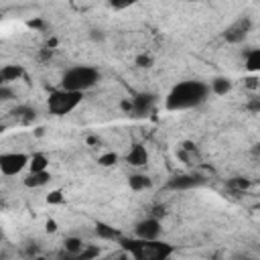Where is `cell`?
Returning <instances> with one entry per match:
<instances>
[{
	"mask_svg": "<svg viewBox=\"0 0 260 260\" xmlns=\"http://www.w3.org/2000/svg\"><path fill=\"white\" fill-rule=\"evenodd\" d=\"M185 2H195V0H185Z\"/></svg>",
	"mask_w": 260,
	"mask_h": 260,
	"instance_id": "1f68e13d",
	"label": "cell"
},
{
	"mask_svg": "<svg viewBox=\"0 0 260 260\" xmlns=\"http://www.w3.org/2000/svg\"><path fill=\"white\" fill-rule=\"evenodd\" d=\"M57 230V225H55V221L51 219V221H47V232H55Z\"/></svg>",
	"mask_w": 260,
	"mask_h": 260,
	"instance_id": "f1b7e54d",
	"label": "cell"
},
{
	"mask_svg": "<svg viewBox=\"0 0 260 260\" xmlns=\"http://www.w3.org/2000/svg\"><path fill=\"white\" fill-rule=\"evenodd\" d=\"M28 169H30L32 173H37V171H47V169H49V158H47V154H43V152L30 154V156H28Z\"/></svg>",
	"mask_w": 260,
	"mask_h": 260,
	"instance_id": "ac0fdd59",
	"label": "cell"
},
{
	"mask_svg": "<svg viewBox=\"0 0 260 260\" xmlns=\"http://www.w3.org/2000/svg\"><path fill=\"white\" fill-rule=\"evenodd\" d=\"M10 100H14V89H12L8 83H2V85H0V104L10 102Z\"/></svg>",
	"mask_w": 260,
	"mask_h": 260,
	"instance_id": "603a6c76",
	"label": "cell"
},
{
	"mask_svg": "<svg viewBox=\"0 0 260 260\" xmlns=\"http://www.w3.org/2000/svg\"><path fill=\"white\" fill-rule=\"evenodd\" d=\"M160 234H162V225H160V219L154 215H148L134 225V236L142 240H158Z\"/></svg>",
	"mask_w": 260,
	"mask_h": 260,
	"instance_id": "9c48e42d",
	"label": "cell"
},
{
	"mask_svg": "<svg viewBox=\"0 0 260 260\" xmlns=\"http://www.w3.org/2000/svg\"><path fill=\"white\" fill-rule=\"evenodd\" d=\"M126 162H128L130 167H136V169L146 167V165H148V150H146L142 144H134V146L128 150V154H126Z\"/></svg>",
	"mask_w": 260,
	"mask_h": 260,
	"instance_id": "30bf717a",
	"label": "cell"
},
{
	"mask_svg": "<svg viewBox=\"0 0 260 260\" xmlns=\"http://www.w3.org/2000/svg\"><path fill=\"white\" fill-rule=\"evenodd\" d=\"M2 132H4V126H0V134H2Z\"/></svg>",
	"mask_w": 260,
	"mask_h": 260,
	"instance_id": "f546056e",
	"label": "cell"
},
{
	"mask_svg": "<svg viewBox=\"0 0 260 260\" xmlns=\"http://www.w3.org/2000/svg\"><path fill=\"white\" fill-rule=\"evenodd\" d=\"M230 185H234L236 189H246V187H248V181H246V179H240V177H238V179H234V181H232Z\"/></svg>",
	"mask_w": 260,
	"mask_h": 260,
	"instance_id": "4316f807",
	"label": "cell"
},
{
	"mask_svg": "<svg viewBox=\"0 0 260 260\" xmlns=\"http://www.w3.org/2000/svg\"><path fill=\"white\" fill-rule=\"evenodd\" d=\"M128 185H130L132 191H146V189L152 187V179L144 173H134V175L128 177Z\"/></svg>",
	"mask_w": 260,
	"mask_h": 260,
	"instance_id": "4fadbf2b",
	"label": "cell"
},
{
	"mask_svg": "<svg viewBox=\"0 0 260 260\" xmlns=\"http://www.w3.org/2000/svg\"><path fill=\"white\" fill-rule=\"evenodd\" d=\"M246 81H248V87H252V89H256V87H258V77H256V73H254L252 77H248Z\"/></svg>",
	"mask_w": 260,
	"mask_h": 260,
	"instance_id": "83f0119b",
	"label": "cell"
},
{
	"mask_svg": "<svg viewBox=\"0 0 260 260\" xmlns=\"http://www.w3.org/2000/svg\"><path fill=\"white\" fill-rule=\"evenodd\" d=\"M24 75V69L22 65H4L0 67V81L2 83H10V81H16Z\"/></svg>",
	"mask_w": 260,
	"mask_h": 260,
	"instance_id": "5bb4252c",
	"label": "cell"
},
{
	"mask_svg": "<svg viewBox=\"0 0 260 260\" xmlns=\"http://www.w3.org/2000/svg\"><path fill=\"white\" fill-rule=\"evenodd\" d=\"M154 102H156V95H154V93L142 91V93H136L130 102H124L122 108L128 110V114H132V116H136V118H142V116H148V114L152 112Z\"/></svg>",
	"mask_w": 260,
	"mask_h": 260,
	"instance_id": "8992f818",
	"label": "cell"
},
{
	"mask_svg": "<svg viewBox=\"0 0 260 260\" xmlns=\"http://www.w3.org/2000/svg\"><path fill=\"white\" fill-rule=\"evenodd\" d=\"M205 185V177L199 173H183V175H175L167 181V189L171 191H191L197 187Z\"/></svg>",
	"mask_w": 260,
	"mask_h": 260,
	"instance_id": "ba28073f",
	"label": "cell"
},
{
	"mask_svg": "<svg viewBox=\"0 0 260 260\" xmlns=\"http://www.w3.org/2000/svg\"><path fill=\"white\" fill-rule=\"evenodd\" d=\"M209 85L201 79H187L179 81L173 85V89L165 98V108L171 112H181V110H191L201 106L209 98Z\"/></svg>",
	"mask_w": 260,
	"mask_h": 260,
	"instance_id": "6da1fadb",
	"label": "cell"
},
{
	"mask_svg": "<svg viewBox=\"0 0 260 260\" xmlns=\"http://www.w3.org/2000/svg\"><path fill=\"white\" fill-rule=\"evenodd\" d=\"M100 81V71L91 65H73L61 75V87L71 91H87Z\"/></svg>",
	"mask_w": 260,
	"mask_h": 260,
	"instance_id": "3957f363",
	"label": "cell"
},
{
	"mask_svg": "<svg viewBox=\"0 0 260 260\" xmlns=\"http://www.w3.org/2000/svg\"><path fill=\"white\" fill-rule=\"evenodd\" d=\"M246 69L250 73H258L260 71V49H250L246 53V61H244Z\"/></svg>",
	"mask_w": 260,
	"mask_h": 260,
	"instance_id": "d6986e66",
	"label": "cell"
},
{
	"mask_svg": "<svg viewBox=\"0 0 260 260\" xmlns=\"http://www.w3.org/2000/svg\"><path fill=\"white\" fill-rule=\"evenodd\" d=\"M12 116H14L18 122L28 124V122H32V120L37 118V110L30 108V106H16V108L12 110Z\"/></svg>",
	"mask_w": 260,
	"mask_h": 260,
	"instance_id": "2e32d148",
	"label": "cell"
},
{
	"mask_svg": "<svg viewBox=\"0 0 260 260\" xmlns=\"http://www.w3.org/2000/svg\"><path fill=\"white\" fill-rule=\"evenodd\" d=\"M49 181H51V173H49V169H47V171H37V173L30 171V173L24 177V185L30 187V189L45 187Z\"/></svg>",
	"mask_w": 260,
	"mask_h": 260,
	"instance_id": "7c38bea8",
	"label": "cell"
},
{
	"mask_svg": "<svg viewBox=\"0 0 260 260\" xmlns=\"http://www.w3.org/2000/svg\"><path fill=\"white\" fill-rule=\"evenodd\" d=\"M134 65L140 67V69H150V67L154 65V59H152V55H148V53H140V55L134 59Z\"/></svg>",
	"mask_w": 260,
	"mask_h": 260,
	"instance_id": "ffe728a7",
	"label": "cell"
},
{
	"mask_svg": "<svg viewBox=\"0 0 260 260\" xmlns=\"http://www.w3.org/2000/svg\"><path fill=\"white\" fill-rule=\"evenodd\" d=\"M250 30H252V18H250V16H240V18H236L230 26H225V30H223V41L230 43V45L244 43Z\"/></svg>",
	"mask_w": 260,
	"mask_h": 260,
	"instance_id": "52a82bcc",
	"label": "cell"
},
{
	"mask_svg": "<svg viewBox=\"0 0 260 260\" xmlns=\"http://www.w3.org/2000/svg\"><path fill=\"white\" fill-rule=\"evenodd\" d=\"M116 162H118V154L112 152V150H110V152H104V154L98 156V165H100V167H114Z\"/></svg>",
	"mask_w": 260,
	"mask_h": 260,
	"instance_id": "44dd1931",
	"label": "cell"
},
{
	"mask_svg": "<svg viewBox=\"0 0 260 260\" xmlns=\"http://www.w3.org/2000/svg\"><path fill=\"white\" fill-rule=\"evenodd\" d=\"M83 100L81 91H71V89H53L47 98V108L53 116H67L71 114Z\"/></svg>",
	"mask_w": 260,
	"mask_h": 260,
	"instance_id": "277c9868",
	"label": "cell"
},
{
	"mask_svg": "<svg viewBox=\"0 0 260 260\" xmlns=\"http://www.w3.org/2000/svg\"><path fill=\"white\" fill-rule=\"evenodd\" d=\"M120 248L136 258V260H167L175 254V248L169 244V242H160L158 240H142V238H120L118 240Z\"/></svg>",
	"mask_w": 260,
	"mask_h": 260,
	"instance_id": "7a4b0ae2",
	"label": "cell"
},
{
	"mask_svg": "<svg viewBox=\"0 0 260 260\" xmlns=\"http://www.w3.org/2000/svg\"><path fill=\"white\" fill-rule=\"evenodd\" d=\"M95 234H98V238H102V240H112V242H118V240L122 238V234H120L116 228H112L110 223H104V221H98V223H95Z\"/></svg>",
	"mask_w": 260,
	"mask_h": 260,
	"instance_id": "9a60e30c",
	"label": "cell"
},
{
	"mask_svg": "<svg viewBox=\"0 0 260 260\" xmlns=\"http://www.w3.org/2000/svg\"><path fill=\"white\" fill-rule=\"evenodd\" d=\"M89 39H91V41L102 43V41L106 39V32H104V30H100V28H91V30H89Z\"/></svg>",
	"mask_w": 260,
	"mask_h": 260,
	"instance_id": "484cf974",
	"label": "cell"
},
{
	"mask_svg": "<svg viewBox=\"0 0 260 260\" xmlns=\"http://www.w3.org/2000/svg\"><path fill=\"white\" fill-rule=\"evenodd\" d=\"M209 91L211 93H215V95H228L230 91H232V79L230 77H225V75H217V77H213L209 83Z\"/></svg>",
	"mask_w": 260,
	"mask_h": 260,
	"instance_id": "8fae6325",
	"label": "cell"
},
{
	"mask_svg": "<svg viewBox=\"0 0 260 260\" xmlns=\"http://www.w3.org/2000/svg\"><path fill=\"white\" fill-rule=\"evenodd\" d=\"M47 203H63V193L61 191H51L47 195Z\"/></svg>",
	"mask_w": 260,
	"mask_h": 260,
	"instance_id": "d4e9b609",
	"label": "cell"
},
{
	"mask_svg": "<svg viewBox=\"0 0 260 260\" xmlns=\"http://www.w3.org/2000/svg\"><path fill=\"white\" fill-rule=\"evenodd\" d=\"M83 240L81 238H77V236H67L65 240H63V248H65V252L69 254V256H79V252L83 250Z\"/></svg>",
	"mask_w": 260,
	"mask_h": 260,
	"instance_id": "e0dca14e",
	"label": "cell"
},
{
	"mask_svg": "<svg viewBox=\"0 0 260 260\" xmlns=\"http://www.w3.org/2000/svg\"><path fill=\"white\" fill-rule=\"evenodd\" d=\"M108 4L114 8V10H126L134 4H138V0H108Z\"/></svg>",
	"mask_w": 260,
	"mask_h": 260,
	"instance_id": "7402d4cb",
	"label": "cell"
},
{
	"mask_svg": "<svg viewBox=\"0 0 260 260\" xmlns=\"http://www.w3.org/2000/svg\"><path fill=\"white\" fill-rule=\"evenodd\" d=\"M100 254V248H95V246H83V250L79 252V256L77 258H81V260H87V258H95Z\"/></svg>",
	"mask_w": 260,
	"mask_h": 260,
	"instance_id": "cb8c5ba5",
	"label": "cell"
},
{
	"mask_svg": "<svg viewBox=\"0 0 260 260\" xmlns=\"http://www.w3.org/2000/svg\"><path fill=\"white\" fill-rule=\"evenodd\" d=\"M28 167V154L24 152H2L0 154V173L4 177H16Z\"/></svg>",
	"mask_w": 260,
	"mask_h": 260,
	"instance_id": "5b68a950",
	"label": "cell"
},
{
	"mask_svg": "<svg viewBox=\"0 0 260 260\" xmlns=\"http://www.w3.org/2000/svg\"><path fill=\"white\" fill-rule=\"evenodd\" d=\"M2 18H4V14H2V12H0V20H2Z\"/></svg>",
	"mask_w": 260,
	"mask_h": 260,
	"instance_id": "4dcf8cb0",
	"label": "cell"
}]
</instances>
